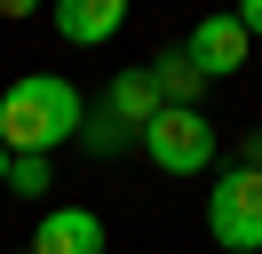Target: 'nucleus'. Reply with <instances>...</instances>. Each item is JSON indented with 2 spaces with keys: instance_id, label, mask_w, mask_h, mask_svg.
<instances>
[{
  "instance_id": "nucleus-6",
  "label": "nucleus",
  "mask_w": 262,
  "mask_h": 254,
  "mask_svg": "<svg viewBox=\"0 0 262 254\" xmlns=\"http://www.w3.org/2000/svg\"><path fill=\"white\" fill-rule=\"evenodd\" d=\"M119 24H127V0H56V32L72 48H103Z\"/></svg>"
},
{
  "instance_id": "nucleus-11",
  "label": "nucleus",
  "mask_w": 262,
  "mask_h": 254,
  "mask_svg": "<svg viewBox=\"0 0 262 254\" xmlns=\"http://www.w3.org/2000/svg\"><path fill=\"white\" fill-rule=\"evenodd\" d=\"M230 16H238V24H246V40H262V0H238V8H230Z\"/></svg>"
},
{
  "instance_id": "nucleus-7",
  "label": "nucleus",
  "mask_w": 262,
  "mask_h": 254,
  "mask_svg": "<svg viewBox=\"0 0 262 254\" xmlns=\"http://www.w3.org/2000/svg\"><path fill=\"white\" fill-rule=\"evenodd\" d=\"M159 111H167V103H159V88H151V72H119L112 88H103V119L127 127V135H143Z\"/></svg>"
},
{
  "instance_id": "nucleus-8",
  "label": "nucleus",
  "mask_w": 262,
  "mask_h": 254,
  "mask_svg": "<svg viewBox=\"0 0 262 254\" xmlns=\"http://www.w3.org/2000/svg\"><path fill=\"white\" fill-rule=\"evenodd\" d=\"M151 88H159V103H183V111H199L207 79H199V64L183 56V48H159V56H151Z\"/></svg>"
},
{
  "instance_id": "nucleus-5",
  "label": "nucleus",
  "mask_w": 262,
  "mask_h": 254,
  "mask_svg": "<svg viewBox=\"0 0 262 254\" xmlns=\"http://www.w3.org/2000/svg\"><path fill=\"white\" fill-rule=\"evenodd\" d=\"M32 254H103V215L88 206H48L32 230Z\"/></svg>"
},
{
  "instance_id": "nucleus-13",
  "label": "nucleus",
  "mask_w": 262,
  "mask_h": 254,
  "mask_svg": "<svg viewBox=\"0 0 262 254\" xmlns=\"http://www.w3.org/2000/svg\"><path fill=\"white\" fill-rule=\"evenodd\" d=\"M0 190H8V143H0Z\"/></svg>"
},
{
  "instance_id": "nucleus-2",
  "label": "nucleus",
  "mask_w": 262,
  "mask_h": 254,
  "mask_svg": "<svg viewBox=\"0 0 262 254\" xmlns=\"http://www.w3.org/2000/svg\"><path fill=\"white\" fill-rule=\"evenodd\" d=\"M207 230L230 254H262V167H223L207 190Z\"/></svg>"
},
{
  "instance_id": "nucleus-1",
  "label": "nucleus",
  "mask_w": 262,
  "mask_h": 254,
  "mask_svg": "<svg viewBox=\"0 0 262 254\" xmlns=\"http://www.w3.org/2000/svg\"><path fill=\"white\" fill-rule=\"evenodd\" d=\"M80 119H88L80 88L56 79V72H24V79L0 88V143H8V159L16 151L56 159V143H80Z\"/></svg>"
},
{
  "instance_id": "nucleus-12",
  "label": "nucleus",
  "mask_w": 262,
  "mask_h": 254,
  "mask_svg": "<svg viewBox=\"0 0 262 254\" xmlns=\"http://www.w3.org/2000/svg\"><path fill=\"white\" fill-rule=\"evenodd\" d=\"M32 8H40V0H0V16H8V24H24Z\"/></svg>"
},
{
  "instance_id": "nucleus-3",
  "label": "nucleus",
  "mask_w": 262,
  "mask_h": 254,
  "mask_svg": "<svg viewBox=\"0 0 262 254\" xmlns=\"http://www.w3.org/2000/svg\"><path fill=\"white\" fill-rule=\"evenodd\" d=\"M135 143H143V159L159 175H207L214 167V127H207V111H183V103H167Z\"/></svg>"
},
{
  "instance_id": "nucleus-9",
  "label": "nucleus",
  "mask_w": 262,
  "mask_h": 254,
  "mask_svg": "<svg viewBox=\"0 0 262 254\" xmlns=\"http://www.w3.org/2000/svg\"><path fill=\"white\" fill-rule=\"evenodd\" d=\"M48 183H56V167L40 151H16V159H8V190H16V199H40Z\"/></svg>"
},
{
  "instance_id": "nucleus-4",
  "label": "nucleus",
  "mask_w": 262,
  "mask_h": 254,
  "mask_svg": "<svg viewBox=\"0 0 262 254\" xmlns=\"http://www.w3.org/2000/svg\"><path fill=\"white\" fill-rule=\"evenodd\" d=\"M183 56L199 64V79H223V72H238V64H246V24H238L230 8L199 16V24H191V40H183Z\"/></svg>"
},
{
  "instance_id": "nucleus-10",
  "label": "nucleus",
  "mask_w": 262,
  "mask_h": 254,
  "mask_svg": "<svg viewBox=\"0 0 262 254\" xmlns=\"http://www.w3.org/2000/svg\"><path fill=\"white\" fill-rule=\"evenodd\" d=\"M80 143H88V151H119V143H127V127H112V119L96 111V119H80Z\"/></svg>"
}]
</instances>
